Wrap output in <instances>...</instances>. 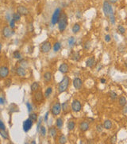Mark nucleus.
Here are the masks:
<instances>
[{
  "instance_id": "obj_31",
  "label": "nucleus",
  "mask_w": 127,
  "mask_h": 144,
  "mask_svg": "<svg viewBox=\"0 0 127 144\" xmlns=\"http://www.w3.org/2000/svg\"><path fill=\"white\" fill-rule=\"evenodd\" d=\"M39 133L41 134V137H45L46 136V128L44 126H41V128H40Z\"/></svg>"
},
{
  "instance_id": "obj_23",
  "label": "nucleus",
  "mask_w": 127,
  "mask_h": 144,
  "mask_svg": "<svg viewBox=\"0 0 127 144\" xmlns=\"http://www.w3.org/2000/svg\"><path fill=\"white\" fill-rule=\"evenodd\" d=\"M63 124H64V122H63V118H57L56 120V127L58 129H61L62 128V126H63Z\"/></svg>"
},
{
  "instance_id": "obj_45",
  "label": "nucleus",
  "mask_w": 127,
  "mask_h": 144,
  "mask_svg": "<svg viewBox=\"0 0 127 144\" xmlns=\"http://www.w3.org/2000/svg\"><path fill=\"white\" fill-rule=\"evenodd\" d=\"M0 130H6V126H5V124L3 123L1 119H0Z\"/></svg>"
},
{
  "instance_id": "obj_38",
  "label": "nucleus",
  "mask_w": 127,
  "mask_h": 144,
  "mask_svg": "<svg viewBox=\"0 0 127 144\" xmlns=\"http://www.w3.org/2000/svg\"><path fill=\"white\" fill-rule=\"evenodd\" d=\"M75 43H76V39H75L74 37H70V38H69V39H68V44H69V46H74Z\"/></svg>"
},
{
  "instance_id": "obj_30",
  "label": "nucleus",
  "mask_w": 127,
  "mask_h": 144,
  "mask_svg": "<svg viewBox=\"0 0 127 144\" xmlns=\"http://www.w3.org/2000/svg\"><path fill=\"white\" fill-rule=\"evenodd\" d=\"M80 31V26H79V23H76L74 24V26H72V32L74 34H76Z\"/></svg>"
},
{
  "instance_id": "obj_29",
  "label": "nucleus",
  "mask_w": 127,
  "mask_h": 144,
  "mask_svg": "<svg viewBox=\"0 0 127 144\" xmlns=\"http://www.w3.org/2000/svg\"><path fill=\"white\" fill-rule=\"evenodd\" d=\"M12 19H13L15 22H19L20 19H21V14L18 13V12H15V13H14L12 14Z\"/></svg>"
},
{
  "instance_id": "obj_8",
  "label": "nucleus",
  "mask_w": 127,
  "mask_h": 144,
  "mask_svg": "<svg viewBox=\"0 0 127 144\" xmlns=\"http://www.w3.org/2000/svg\"><path fill=\"white\" fill-rule=\"evenodd\" d=\"M10 70L9 68L6 66H0V79H6L9 76Z\"/></svg>"
},
{
  "instance_id": "obj_57",
  "label": "nucleus",
  "mask_w": 127,
  "mask_h": 144,
  "mask_svg": "<svg viewBox=\"0 0 127 144\" xmlns=\"http://www.w3.org/2000/svg\"><path fill=\"white\" fill-rule=\"evenodd\" d=\"M35 1H38V0H35Z\"/></svg>"
},
{
  "instance_id": "obj_11",
  "label": "nucleus",
  "mask_w": 127,
  "mask_h": 144,
  "mask_svg": "<svg viewBox=\"0 0 127 144\" xmlns=\"http://www.w3.org/2000/svg\"><path fill=\"white\" fill-rule=\"evenodd\" d=\"M33 125V121L30 119V118H27L26 120L24 121L23 123V131L25 132H28V131L32 128V126Z\"/></svg>"
},
{
  "instance_id": "obj_43",
  "label": "nucleus",
  "mask_w": 127,
  "mask_h": 144,
  "mask_svg": "<svg viewBox=\"0 0 127 144\" xmlns=\"http://www.w3.org/2000/svg\"><path fill=\"white\" fill-rule=\"evenodd\" d=\"M91 43L89 41H87L85 43H84V45H83V48L85 49V50H89V48H90V46H91Z\"/></svg>"
},
{
  "instance_id": "obj_19",
  "label": "nucleus",
  "mask_w": 127,
  "mask_h": 144,
  "mask_svg": "<svg viewBox=\"0 0 127 144\" xmlns=\"http://www.w3.org/2000/svg\"><path fill=\"white\" fill-rule=\"evenodd\" d=\"M52 77H53V74L49 71H46L45 73L43 74L44 81L46 82V83H49V82L52 80Z\"/></svg>"
},
{
  "instance_id": "obj_55",
  "label": "nucleus",
  "mask_w": 127,
  "mask_h": 144,
  "mask_svg": "<svg viewBox=\"0 0 127 144\" xmlns=\"http://www.w3.org/2000/svg\"><path fill=\"white\" fill-rule=\"evenodd\" d=\"M2 47V43H0V52H1V50Z\"/></svg>"
},
{
  "instance_id": "obj_53",
  "label": "nucleus",
  "mask_w": 127,
  "mask_h": 144,
  "mask_svg": "<svg viewBox=\"0 0 127 144\" xmlns=\"http://www.w3.org/2000/svg\"><path fill=\"white\" fill-rule=\"evenodd\" d=\"M100 82H101L102 83H106V79H102L101 80H100Z\"/></svg>"
},
{
  "instance_id": "obj_41",
  "label": "nucleus",
  "mask_w": 127,
  "mask_h": 144,
  "mask_svg": "<svg viewBox=\"0 0 127 144\" xmlns=\"http://www.w3.org/2000/svg\"><path fill=\"white\" fill-rule=\"evenodd\" d=\"M9 23H10V27H11V29H13V28L15 27V23H16V22L14 21L13 19H11V21H10Z\"/></svg>"
},
{
  "instance_id": "obj_5",
  "label": "nucleus",
  "mask_w": 127,
  "mask_h": 144,
  "mask_svg": "<svg viewBox=\"0 0 127 144\" xmlns=\"http://www.w3.org/2000/svg\"><path fill=\"white\" fill-rule=\"evenodd\" d=\"M61 8H56V10L54 11L53 15H52V19H51V23L53 25H55L58 23L59 19H60V17H61Z\"/></svg>"
},
{
  "instance_id": "obj_36",
  "label": "nucleus",
  "mask_w": 127,
  "mask_h": 144,
  "mask_svg": "<svg viewBox=\"0 0 127 144\" xmlns=\"http://www.w3.org/2000/svg\"><path fill=\"white\" fill-rule=\"evenodd\" d=\"M13 56H14V58L16 59H21V54H20L19 51H14L13 53Z\"/></svg>"
},
{
  "instance_id": "obj_33",
  "label": "nucleus",
  "mask_w": 127,
  "mask_h": 144,
  "mask_svg": "<svg viewBox=\"0 0 127 144\" xmlns=\"http://www.w3.org/2000/svg\"><path fill=\"white\" fill-rule=\"evenodd\" d=\"M109 95H110V98L113 101H114L115 99H117V98H118V95H117L114 91H110Z\"/></svg>"
},
{
  "instance_id": "obj_56",
  "label": "nucleus",
  "mask_w": 127,
  "mask_h": 144,
  "mask_svg": "<svg viewBox=\"0 0 127 144\" xmlns=\"http://www.w3.org/2000/svg\"><path fill=\"white\" fill-rule=\"evenodd\" d=\"M32 143H33V144H35L36 142H35V141H33V142H32Z\"/></svg>"
},
{
  "instance_id": "obj_9",
  "label": "nucleus",
  "mask_w": 127,
  "mask_h": 144,
  "mask_svg": "<svg viewBox=\"0 0 127 144\" xmlns=\"http://www.w3.org/2000/svg\"><path fill=\"white\" fill-rule=\"evenodd\" d=\"M44 95H43L41 91H37L36 92H34L33 98H34V101H35L37 103H42L44 100Z\"/></svg>"
},
{
  "instance_id": "obj_39",
  "label": "nucleus",
  "mask_w": 127,
  "mask_h": 144,
  "mask_svg": "<svg viewBox=\"0 0 127 144\" xmlns=\"http://www.w3.org/2000/svg\"><path fill=\"white\" fill-rule=\"evenodd\" d=\"M29 118L33 120V122H36L37 120V115L36 113H32L29 115Z\"/></svg>"
},
{
  "instance_id": "obj_52",
  "label": "nucleus",
  "mask_w": 127,
  "mask_h": 144,
  "mask_svg": "<svg viewBox=\"0 0 127 144\" xmlns=\"http://www.w3.org/2000/svg\"><path fill=\"white\" fill-rule=\"evenodd\" d=\"M118 0H108V2H110V3H116L117 2H118Z\"/></svg>"
},
{
  "instance_id": "obj_21",
  "label": "nucleus",
  "mask_w": 127,
  "mask_h": 144,
  "mask_svg": "<svg viewBox=\"0 0 127 144\" xmlns=\"http://www.w3.org/2000/svg\"><path fill=\"white\" fill-rule=\"evenodd\" d=\"M61 108H62V110H63L64 114L68 113V111H69V108H70V106H69V104H68V101L64 102V103L61 105Z\"/></svg>"
},
{
  "instance_id": "obj_42",
  "label": "nucleus",
  "mask_w": 127,
  "mask_h": 144,
  "mask_svg": "<svg viewBox=\"0 0 127 144\" xmlns=\"http://www.w3.org/2000/svg\"><path fill=\"white\" fill-rule=\"evenodd\" d=\"M41 123H42V118L41 117V118H39L38 124H37V132H39L40 128H41Z\"/></svg>"
},
{
  "instance_id": "obj_20",
  "label": "nucleus",
  "mask_w": 127,
  "mask_h": 144,
  "mask_svg": "<svg viewBox=\"0 0 127 144\" xmlns=\"http://www.w3.org/2000/svg\"><path fill=\"white\" fill-rule=\"evenodd\" d=\"M39 88H40V83L38 82H34L31 85V92L32 93L36 92V91L39 90Z\"/></svg>"
},
{
  "instance_id": "obj_48",
  "label": "nucleus",
  "mask_w": 127,
  "mask_h": 144,
  "mask_svg": "<svg viewBox=\"0 0 127 144\" xmlns=\"http://www.w3.org/2000/svg\"><path fill=\"white\" fill-rule=\"evenodd\" d=\"M81 16H82V13L80 11H77L76 12V17L77 19H80L81 18Z\"/></svg>"
},
{
  "instance_id": "obj_35",
  "label": "nucleus",
  "mask_w": 127,
  "mask_h": 144,
  "mask_svg": "<svg viewBox=\"0 0 127 144\" xmlns=\"http://www.w3.org/2000/svg\"><path fill=\"white\" fill-rule=\"evenodd\" d=\"M118 31L120 34H125L126 29H125V27H124L123 26H121V25H119V26H118Z\"/></svg>"
},
{
  "instance_id": "obj_50",
  "label": "nucleus",
  "mask_w": 127,
  "mask_h": 144,
  "mask_svg": "<svg viewBox=\"0 0 127 144\" xmlns=\"http://www.w3.org/2000/svg\"><path fill=\"white\" fill-rule=\"evenodd\" d=\"M49 115V112H46L45 115H44V122H47V121H48Z\"/></svg>"
},
{
  "instance_id": "obj_25",
  "label": "nucleus",
  "mask_w": 127,
  "mask_h": 144,
  "mask_svg": "<svg viewBox=\"0 0 127 144\" xmlns=\"http://www.w3.org/2000/svg\"><path fill=\"white\" fill-rule=\"evenodd\" d=\"M103 127L106 130H110L112 128V122L110 120H106L103 123Z\"/></svg>"
},
{
  "instance_id": "obj_2",
  "label": "nucleus",
  "mask_w": 127,
  "mask_h": 144,
  "mask_svg": "<svg viewBox=\"0 0 127 144\" xmlns=\"http://www.w3.org/2000/svg\"><path fill=\"white\" fill-rule=\"evenodd\" d=\"M58 29L61 32H64L65 31L68 26V16L65 13H61V17L58 21Z\"/></svg>"
},
{
  "instance_id": "obj_49",
  "label": "nucleus",
  "mask_w": 127,
  "mask_h": 144,
  "mask_svg": "<svg viewBox=\"0 0 127 144\" xmlns=\"http://www.w3.org/2000/svg\"><path fill=\"white\" fill-rule=\"evenodd\" d=\"M5 103V99L3 97L0 96V105H4Z\"/></svg>"
},
{
  "instance_id": "obj_28",
  "label": "nucleus",
  "mask_w": 127,
  "mask_h": 144,
  "mask_svg": "<svg viewBox=\"0 0 127 144\" xmlns=\"http://www.w3.org/2000/svg\"><path fill=\"white\" fill-rule=\"evenodd\" d=\"M66 137H65V135H61L59 136V138H58V143L60 144H64V143H66Z\"/></svg>"
},
{
  "instance_id": "obj_40",
  "label": "nucleus",
  "mask_w": 127,
  "mask_h": 144,
  "mask_svg": "<svg viewBox=\"0 0 127 144\" xmlns=\"http://www.w3.org/2000/svg\"><path fill=\"white\" fill-rule=\"evenodd\" d=\"M103 125L98 124V125L96 126V131H98V132H103Z\"/></svg>"
},
{
  "instance_id": "obj_51",
  "label": "nucleus",
  "mask_w": 127,
  "mask_h": 144,
  "mask_svg": "<svg viewBox=\"0 0 127 144\" xmlns=\"http://www.w3.org/2000/svg\"><path fill=\"white\" fill-rule=\"evenodd\" d=\"M6 21L10 22V21H11V19L12 18H11V15H10V14H7V15L6 16Z\"/></svg>"
},
{
  "instance_id": "obj_44",
  "label": "nucleus",
  "mask_w": 127,
  "mask_h": 144,
  "mask_svg": "<svg viewBox=\"0 0 127 144\" xmlns=\"http://www.w3.org/2000/svg\"><path fill=\"white\" fill-rule=\"evenodd\" d=\"M26 107L27 109H28V111L29 112H31L32 110H33V106H32V105L29 103H26Z\"/></svg>"
},
{
  "instance_id": "obj_22",
  "label": "nucleus",
  "mask_w": 127,
  "mask_h": 144,
  "mask_svg": "<svg viewBox=\"0 0 127 144\" xmlns=\"http://www.w3.org/2000/svg\"><path fill=\"white\" fill-rule=\"evenodd\" d=\"M126 103H127V101H126V98H125V97H124V96L119 97V98H118V104H119V106H125L126 105Z\"/></svg>"
},
{
  "instance_id": "obj_10",
  "label": "nucleus",
  "mask_w": 127,
  "mask_h": 144,
  "mask_svg": "<svg viewBox=\"0 0 127 144\" xmlns=\"http://www.w3.org/2000/svg\"><path fill=\"white\" fill-rule=\"evenodd\" d=\"M71 107H72V110L74 112H79L82 109V105L79 100H76V99H75V100L72 101V103Z\"/></svg>"
},
{
  "instance_id": "obj_34",
  "label": "nucleus",
  "mask_w": 127,
  "mask_h": 144,
  "mask_svg": "<svg viewBox=\"0 0 127 144\" xmlns=\"http://www.w3.org/2000/svg\"><path fill=\"white\" fill-rule=\"evenodd\" d=\"M19 63L21 64V65H20V66H22V67H23V68L27 67V66H28V63H27V61L24 60V59H22V60H20L19 61Z\"/></svg>"
},
{
  "instance_id": "obj_14",
  "label": "nucleus",
  "mask_w": 127,
  "mask_h": 144,
  "mask_svg": "<svg viewBox=\"0 0 127 144\" xmlns=\"http://www.w3.org/2000/svg\"><path fill=\"white\" fill-rule=\"evenodd\" d=\"M15 73L19 77H22V78H23L26 75V69L22 67V66H18V67H17L15 69Z\"/></svg>"
},
{
  "instance_id": "obj_15",
  "label": "nucleus",
  "mask_w": 127,
  "mask_h": 144,
  "mask_svg": "<svg viewBox=\"0 0 127 144\" xmlns=\"http://www.w3.org/2000/svg\"><path fill=\"white\" fill-rule=\"evenodd\" d=\"M59 71L61 72V73L64 74H67L69 71L68 65L67 63H62L61 65L60 66V67H59Z\"/></svg>"
},
{
  "instance_id": "obj_4",
  "label": "nucleus",
  "mask_w": 127,
  "mask_h": 144,
  "mask_svg": "<svg viewBox=\"0 0 127 144\" xmlns=\"http://www.w3.org/2000/svg\"><path fill=\"white\" fill-rule=\"evenodd\" d=\"M61 110H62V108H61V104L59 103V102H56L53 106H52V108H51V112H52V115H53V116H57V115H59L60 114H61Z\"/></svg>"
},
{
  "instance_id": "obj_26",
  "label": "nucleus",
  "mask_w": 127,
  "mask_h": 144,
  "mask_svg": "<svg viewBox=\"0 0 127 144\" xmlns=\"http://www.w3.org/2000/svg\"><path fill=\"white\" fill-rule=\"evenodd\" d=\"M75 127H76V123H75V122L72 120H69L68 123V129L69 131H73Z\"/></svg>"
},
{
  "instance_id": "obj_27",
  "label": "nucleus",
  "mask_w": 127,
  "mask_h": 144,
  "mask_svg": "<svg viewBox=\"0 0 127 144\" xmlns=\"http://www.w3.org/2000/svg\"><path fill=\"white\" fill-rule=\"evenodd\" d=\"M0 135H1L4 139H7V140L10 139L9 135L8 133H7V131H6V130H0Z\"/></svg>"
},
{
  "instance_id": "obj_18",
  "label": "nucleus",
  "mask_w": 127,
  "mask_h": 144,
  "mask_svg": "<svg viewBox=\"0 0 127 144\" xmlns=\"http://www.w3.org/2000/svg\"><path fill=\"white\" fill-rule=\"evenodd\" d=\"M79 129H80L81 131L85 132V131H87L89 129V123L86 121L81 122L80 124H79Z\"/></svg>"
},
{
  "instance_id": "obj_46",
  "label": "nucleus",
  "mask_w": 127,
  "mask_h": 144,
  "mask_svg": "<svg viewBox=\"0 0 127 144\" xmlns=\"http://www.w3.org/2000/svg\"><path fill=\"white\" fill-rule=\"evenodd\" d=\"M105 41L106 43H110V42L111 41V37L109 35V34H106L105 36Z\"/></svg>"
},
{
  "instance_id": "obj_17",
  "label": "nucleus",
  "mask_w": 127,
  "mask_h": 144,
  "mask_svg": "<svg viewBox=\"0 0 127 144\" xmlns=\"http://www.w3.org/2000/svg\"><path fill=\"white\" fill-rule=\"evenodd\" d=\"M95 65V59H94V57H90L89 59H88V60L86 61V66H88V67H93V66Z\"/></svg>"
},
{
  "instance_id": "obj_32",
  "label": "nucleus",
  "mask_w": 127,
  "mask_h": 144,
  "mask_svg": "<svg viewBox=\"0 0 127 144\" xmlns=\"http://www.w3.org/2000/svg\"><path fill=\"white\" fill-rule=\"evenodd\" d=\"M61 48V44L59 43V42H56V43H55V44L53 45V51L54 52H57L59 51L60 50Z\"/></svg>"
},
{
  "instance_id": "obj_6",
  "label": "nucleus",
  "mask_w": 127,
  "mask_h": 144,
  "mask_svg": "<svg viewBox=\"0 0 127 144\" xmlns=\"http://www.w3.org/2000/svg\"><path fill=\"white\" fill-rule=\"evenodd\" d=\"M52 49V44L49 41H45L41 45V51L42 53H49Z\"/></svg>"
},
{
  "instance_id": "obj_13",
  "label": "nucleus",
  "mask_w": 127,
  "mask_h": 144,
  "mask_svg": "<svg viewBox=\"0 0 127 144\" xmlns=\"http://www.w3.org/2000/svg\"><path fill=\"white\" fill-rule=\"evenodd\" d=\"M73 86L76 90H80L82 86H83V81L79 78H76L73 80Z\"/></svg>"
},
{
  "instance_id": "obj_1",
  "label": "nucleus",
  "mask_w": 127,
  "mask_h": 144,
  "mask_svg": "<svg viewBox=\"0 0 127 144\" xmlns=\"http://www.w3.org/2000/svg\"><path fill=\"white\" fill-rule=\"evenodd\" d=\"M103 12H104L105 16L106 17H109L110 23L112 24L115 23V16H114L113 7H112L111 4L108 1H105L103 2Z\"/></svg>"
},
{
  "instance_id": "obj_16",
  "label": "nucleus",
  "mask_w": 127,
  "mask_h": 144,
  "mask_svg": "<svg viewBox=\"0 0 127 144\" xmlns=\"http://www.w3.org/2000/svg\"><path fill=\"white\" fill-rule=\"evenodd\" d=\"M49 135H50L53 139H56L57 137V130L55 126H51V127L49 129Z\"/></svg>"
},
{
  "instance_id": "obj_12",
  "label": "nucleus",
  "mask_w": 127,
  "mask_h": 144,
  "mask_svg": "<svg viewBox=\"0 0 127 144\" xmlns=\"http://www.w3.org/2000/svg\"><path fill=\"white\" fill-rule=\"evenodd\" d=\"M17 12L19 13L21 15H28L29 14V9L27 8L25 6H22L20 5L18 7H17Z\"/></svg>"
},
{
  "instance_id": "obj_24",
  "label": "nucleus",
  "mask_w": 127,
  "mask_h": 144,
  "mask_svg": "<svg viewBox=\"0 0 127 144\" xmlns=\"http://www.w3.org/2000/svg\"><path fill=\"white\" fill-rule=\"evenodd\" d=\"M52 93H53V87L52 86H49L45 90V91H44V98H49V96L52 95Z\"/></svg>"
},
{
  "instance_id": "obj_37",
  "label": "nucleus",
  "mask_w": 127,
  "mask_h": 144,
  "mask_svg": "<svg viewBox=\"0 0 127 144\" xmlns=\"http://www.w3.org/2000/svg\"><path fill=\"white\" fill-rule=\"evenodd\" d=\"M5 86L6 87H10V86H11V84H12V80L11 79H7L6 78V79L5 80Z\"/></svg>"
},
{
  "instance_id": "obj_3",
  "label": "nucleus",
  "mask_w": 127,
  "mask_h": 144,
  "mask_svg": "<svg viewBox=\"0 0 127 144\" xmlns=\"http://www.w3.org/2000/svg\"><path fill=\"white\" fill-rule=\"evenodd\" d=\"M69 83H70V79H69V77L67 75H64V78L62 79V80L59 83V86H58L59 93L61 94L68 90Z\"/></svg>"
},
{
  "instance_id": "obj_47",
  "label": "nucleus",
  "mask_w": 127,
  "mask_h": 144,
  "mask_svg": "<svg viewBox=\"0 0 127 144\" xmlns=\"http://www.w3.org/2000/svg\"><path fill=\"white\" fill-rule=\"evenodd\" d=\"M116 141H117V136H116V135H114L113 137L111 138V139H110V143H116Z\"/></svg>"
},
{
  "instance_id": "obj_54",
  "label": "nucleus",
  "mask_w": 127,
  "mask_h": 144,
  "mask_svg": "<svg viewBox=\"0 0 127 144\" xmlns=\"http://www.w3.org/2000/svg\"><path fill=\"white\" fill-rule=\"evenodd\" d=\"M125 109H126V110L124 111V113H126V112H127V106H126V105L125 106Z\"/></svg>"
},
{
  "instance_id": "obj_7",
  "label": "nucleus",
  "mask_w": 127,
  "mask_h": 144,
  "mask_svg": "<svg viewBox=\"0 0 127 144\" xmlns=\"http://www.w3.org/2000/svg\"><path fill=\"white\" fill-rule=\"evenodd\" d=\"M2 34L4 38H10V37H11L14 34V31H12V29L10 26H6L2 28Z\"/></svg>"
}]
</instances>
